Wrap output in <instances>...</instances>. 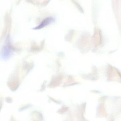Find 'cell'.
I'll return each instance as SVG.
<instances>
[{
    "label": "cell",
    "instance_id": "6da1fadb",
    "mask_svg": "<svg viewBox=\"0 0 121 121\" xmlns=\"http://www.w3.org/2000/svg\"><path fill=\"white\" fill-rule=\"evenodd\" d=\"M55 19L53 17H49L46 18L41 22V24L37 27L34 28V29L39 30L44 28L45 26L49 25L50 24H51L52 22L55 21Z\"/></svg>",
    "mask_w": 121,
    "mask_h": 121
}]
</instances>
